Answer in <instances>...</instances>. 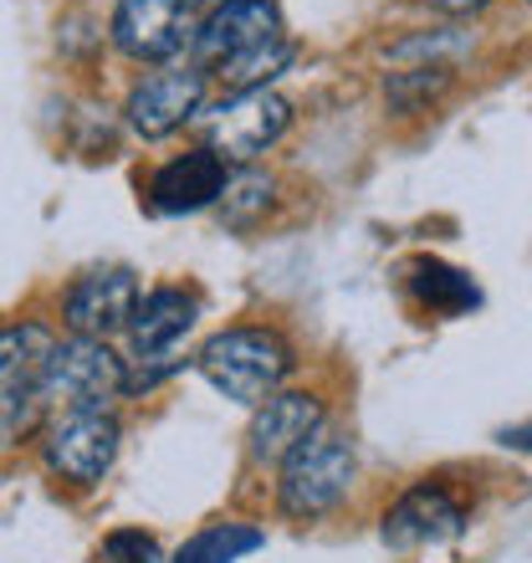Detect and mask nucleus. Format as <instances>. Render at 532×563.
<instances>
[{"label": "nucleus", "instance_id": "a211bd4d", "mask_svg": "<svg viewBox=\"0 0 532 563\" xmlns=\"http://www.w3.org/2000/svg\"><path fill=\"white\" fill-rule=\"evenodd\" d=\"M451 82V67H414V73H395L385 82V98L399 108V113H414V108L435 98V92Z\"/></svg>", "mask_w": 532, "mask_h": 563}, {"label": "nucleus", "instance_id": "7ed1b4c3", "mask_svg": "<svg viewBox=\"0 0 532 563\" xmlns=\"http://www.w3.org/2000/svg\"><path fill=\"white\" fill-rule=\"evenodd\" d=\"M354 445L333 435V430H318L308 441L297 445L292 456L281 461V476H277V507L281 518L292 522H318L328 518L333 507L348 497L354 487Z\"/></svg>", "mask_w": 532, "mask_h": 563}, {"label": "nucleus", "instance_id": "9d476101", "mask_svg": "<svg viewBox=\"0 0 532 563\" xmlns=\"http://www.w3.org/2000/svg\"><path fill=\"white\" fill-rule=\"evenodd\" d=\"M195 318H200V297L185 287H154L138 297V308L129 318V339H133V358L144 364L138 379H129V389L154 385L159 374H169V358L179 354V343L190 339Z\"/></svg>", "mask_w": 532, "mask_h": 563}, {"label": "nucleus", "instance_id": "f03ea898", "mask_svg": "<svg viewBox=\"0 0 532 563\" xmlns=\"http://www.w3.org/2000/svg\"><path fill=\"white\" fill-rule=\"evenodd\" d=\"M292 343L281 339L277 328L262 323H236L221 328L215 339H206V349L195 354V369L206 374V385L225 400L256 410L262 400H271L287 374H292Z\"/></svg>", "mask_w": 532, "mask_h": 563}, {"label": "nucleus", "instance_id": "6ab92c4d", "mask_svg": "<svg viewBox=\"0 0 532 563\" xmlns=\"http://www.w3.org/2000/svg\"><path fill=\"white\" fill-rule=\"evenodd\" d=\"M103 563H164V549L144 528H113L103 538Z\"/></svg>", "mask_w": 532, "mask_h": 563}, {"label": "nucleus", "instance_id": "ddd939ff", "mask_svg": "<svg viewBox=\"0 0 532 563\" xmlns=\"http://www.w3.org/2000/svg\"><path fill=\"white\" fill-rule=\"evenodd\" d=\"M225 179H231V164L200 144V148H190V154H175L169 164H159L154 179H148L144 200L154 216H195V210H206L221 200Z\"/></svg>", "mask_w": 532, "mask_h": 563}, {"label": "nucleus", "instance_id": "f257e3e1", "mask_svg": "<svg viewBox=\"0 0 532 563\" xmlns=\"http://www.w3.org/2000/svg\"><path fill=\"white\" fill-rule=\"evenodd\" d=\"M292 36L271 0H221L210 5L190 42V62L225 92L271 88L292 67Z\"/></svg>", "mask_w": 532, "mask_h": 563}, {"label": "nucleus", "instance_id": "4be33fe9", "mask_svg": "<svg viewBox=\"0 0 532 563\" xmlns=\"http://www.w3.org/2000/svg\"><path fill=\"white\" fill-rule=\"evenodd\" d=\"M528 5H532V0H528Z\"/></svg>", "mask_w": 532, "mask_h": 563}, {"label": "nucleus", "instance_id": "1a4fd4ad", "mask_svg": "<svg viewBox=\"0 0 532 563\" xmlns=\"http://www.w3.org/2000/svg\"><path fill=\"white\" fill-rule=\"evenodd\" d=\"M206 92H210V77L185 62V67H159V73H148L133 82L129 103H123V119L138 139H169L179 134L185 123L200 119V108H206Z\"/></svg>", "mask_w": 532, "mask_h": 563}, {"label": "nucleus", "instance_id": "412c9836", "mask_svg": "<svg viewBox=\"0 0 532 563\" xmlns=\"http://www.w3.org/2000/svg\"><path fill=\"white\" fill-rule=\"evenodd\" d=\"M502 445H518V451H532V426H512V430H502Z\"/></svg>", "mask_w": 532, "mask_h": 563}, {"label": "nucleus", "instance_id": "20e7f679", "mask_svg": "<svg viewBox=\"0 0 532 563\" xmlns=\"http://www.w3.org/2000/svg\"><path fill=\"white\" fill-rule=\"evenodd\" d=\"M195 129H200L210 154H221L225 164H256L292 129V103L277 88L225 92L215 108H200Z\"/></svg>", "mask_w": 532, "mask_h": 563}, {"label": "nucleus", "instance_id": "0eeeda50", "mask_svg": "<svg viewBox=\"0 0 532 563\" xmlns=\"http://www.w3.org/2000/svg\"><path fill=\"white\" fill-rule=\"evenodd\" d=\"M119 441L123 426L108 405H98V410H57L42 435V456L52 466V476H62V482L98 487L113 472V461H119Z\"/></svg>", "mask_w": 532, "mask_h": 563}, {"label": "nucleus", "instance_id": "f3484780", "mask_svg": "<svg viewBox=\"0 0 532 563\" xmlns=\"http://www.w3.org/2000/svg\"><path fill=\"white\" fill-rule=\"evenodd\" d=\"M221 221L225 225H252L256 216H262L266 206H271V175H262V169H252V164H241L236 175L225 179V190H221Z\"/></svg>", "mask_w": 532, "mask_h": 563}, {"label": "nucleus", "instance_id": "39448f33", "mask_svg": "<svg viewBox=\"0 0 532 563\" xmlns=\"http://www.w3.org/2000/svg\"><path fill=\"white\" fill-rule=\"evenodd\" d=\"M129 395V369L103 339H57L42 374V410H98Z\"/></svg>", "mask_w": 532, "mask_h": 563}, {"label": "nucleus", "instance_id": "6e6552de", "mask_svg": "<svg viewBox=\"0 0 532 563\" xmlns=\"http://www.w3.org/2000/svg\"><path fill=\"white\" fill-rule=\"evenodd\" d=\"M210 0H119L113 11V46L133 62H175L190 52Z\"/></svg>", "mask_w": 532, "mask_h": 563}, {"label": "nucleus", "instance_id": "f8f14e48", "mask_svg": "<svg viewBox=\"0 0 532 563\" xmlns=\"http://www.w3.org/2000/svg\"><path fill=\"white\" fill-rule=\"evenodd\" d=\"M323 400L308 389H277L271 400L256 405L252 430H246V451L256 466H281L297 445L323 430Z\"/></svg>", "mask_w": 532, "mask_h": 563}, {"label": "nucleus", "instance_id": "423d86ee", "mask_svg": "<svg viewBox=\"0 0 532 563\" xmlns=\"http://www.w3.org/2000/svg\"><path fill=\"white\" fill-rule=\"evenodd\" d=\"M52 328L46 323H5L0 328V445H15L36 430L42 410V374L52 358Z\"/></svg>", "mask_w": 532, "mask_h": 563}, {"label": "nucleus", "instance_id": "dca6fc26", "mask_svg": "<svg viewBox=\"0 0 532 563\" xmlns=\"http://www.w3.org/2000/svg\"><path fill=\"white\" fill-rule=\"evenodd\" d=\"M256 549H266L262 528H252V522H210L175 553V563H236Z\"/></svg>", "mask_w": 532, "mask_h": 563}, {"label": "nucleus", "instance_id": "2eb2a0df", "mask_svg": "<svg viewBox=\"0 0 532 563\" xmlns=\"http://www.w3.org/2000/svg\"><path fill=\"white\" fill-rule=\"evenodd\" d=\"M410 292L420 297L430 312H466V308H476V302H481L476 282L466 277V272L435 262V256H420V262L410 267Z\"/></svg>", "mask_w": 532, "mask_h": 563}, {"label": "nucleus", "instance_id": "aec40b11", "mask_svg": "<svg viewBox=\"0 0 532 563\" xmlns=\"http://www.w3.org/2000/svg\"><path fill=\"white\" fill-rule=\"evenodd\" d=\"M430 11L441 15H466V11H481V5H491V0H425Z\"/></svg>", "mask_w": 532, "mask_h": 563}, {"label": "nucleus", "instance_id": "4468645a", "mask_svg": "<svg viewBox=\"0 0 532 563\" xmlns=\"http://www.w3.org/2000/svg\"><path fill=\"white\" fill-rule=\"evenodd\" d=\"M466 528V512L445 487H414L385 512V543L389 549H425V543H451Z\"/></svg>", "mask_w": 532, "mask_h": 563}, {"label": "nucleus", "instance_id": "9b49d317", "mask_svg": "<svg viewBox=\"0 0 532 563\" xmlns=\"http://www.w3.org/2000/svg\"><path fill=\"white\" fill-rule=\"evenodd\" d=\"M138 272L133 267H92L62 292V323L73 328L77 339H113L129 333V318L138 308Z\"/></svg>", "mask_w": 532, "mask_h": 563}]
</instances>
